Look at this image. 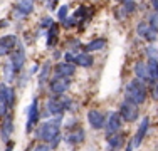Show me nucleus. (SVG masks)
<instances>
[{"instance_id": "nucleus-41", "label": "nucleus", "mask_w": 158, "mask_h": 151, "mask_svg": "<svg viewBox=\"0 0 158 151\" xmlns=\"http://www.w3.org/2000/svg\"><path fill=\"white\" fill-rule=\"evenodd\" d=\"M156 49H158V40H156Z\"/></svg>"}, {"instance_id": "nucleus-1", "label": "nucleus", "mask_w": 158, "mask_h": 151, "mask_svg": "<svg viewBox=\"0 0 158 151\" xmlns=\"http://www.w3.org/2000/svg\"><path fill=\"white\" fill-rule=\"evenodd\" d=\"M62 121L64 116H56L44 123H39L32 133L35 141L46 143L51 146V149H57V146L62 143Z\"/></svg>"}, {"instance_id": "nucleus-7", "label": "nucleus", "mask_w": 158, "mask_h": 151, "mask_svg": "<svg viewBox=\"0 0 158 151\" xmlns=\"http://www.w3.org/2000/svg\"><path fill=\"white\" fill-rule=\"evenodd\" d=\"M71 89V79L67 77H51L49 79V91L52 96H64Z\"/></svg>"}, {"instance_id": "nucleus-37", "label": "nucleus", "mask_w": 158, "mask_h": 151, "mask_svg": "<svg viewBox=\"0 0 158 151\" xmlns=\"http://www.w3.org/2000/svg\"><path fill=\"white\" fill-rule=\"evenodd\" d=\"M133 148H135V146H133V141L130 139V141L126 143V146H125V149H123V151H133Z\"/></svg>"}, {"instance_id": "nucleus-13", "label": "nucleus", "mask_w": 158, "mask_h": 151, "mask_svg": "<svg viewBox=\"0 0 158 151\" xmlns=\"http://www.w3.org/2000/svg\"><path fill=\"white\" fill-rule=\"evenodd\" d=\"M150 124H152V123H150V116H143L141 121H140V124H138L136 133H135L133 138H131L135 148H138V146L143 143V139L146 138V134H148V131H150Z\"/></svg>"}, {"instance_id": "nucleus-11", "label": "nucleus", "mask_w": 158, "mask_h": 151, "mask_svg": "<svg viewBox=\"0 0 158 151\" xmlns=\"http://www.w3.org/2000/svg\"><path fill=\"white\" fill-rule=\"evenodd\" d=\"M19 44L17 35L14 34H7V35L0 37V57H5V55H10L14 51H15Z\"/></svg>"}, {"instance_id": "nucleus-12", "label": "nucleus", "mask_w": 158, "mask_h": 151, "mask_svg": "<svg viewBox=\"0 0 158 151\" xmlns=\"http://www.w3.org/2000/svg\"><path fill=\"white\" fill-rule=\"evenodd\" d=\"M25 47L22 45L20 42L17 44V47H15V51L10 54V57H9V60H10V64L14 66V69L17 71L19 74L22 72V69H24V64H25Z\"/></svg>"}, {"instance_id": "nucleus-36", "label": "nucleus", "mask_w": 158, "mask_h": 151, "mask_svg": "<svg viewBox=\"0 0 158 151\" xmlns=\"http://www.w3.org/2000/svg\"><path fill=\"white\" fill-rule=\"evenodd\" d=\"M14 146H15V143H14V141H9V143H7V146H5V149H3V151H14Z\"/></svg>"}, {"instance_id": "nucleus-31", "label": "nucleus", "mask_w": 158, "mask_h": 151, "mask_svg": "<svg viewBox=\"0 0 158 151\" xmlns=\"http://www.w3.org/2000/svg\"><path fill=\"white\" fill-rule=\"evenodd\" d=\"M146 22L152 25V29H155L156 32H158V14H156V12L150 14V15H148V20H146Z\"/></svg>"}, {"instance_id": "nucleus-3", "label": "nucleus", "mask_w": 158, "mask_h": 151, "mask_svg": "<svg viewBox=\"0 0 158 151\" xmlns=\"http://www.w3.org/2000/svg\"><path fill=\"white\" fill-rule=\"evenodd\" d=\"M25 114H27V123H25V133H27V134H32V133H34V129H35V126L40 123V118H42V114H40L39 99H37V97H34L32 103L27 106V111H25Z\"/></svg>"}, {"instance_id": "nucleus-15", "label": "nucleus", "mask_w": 158, "mask_h": 151, "mask_svg": "<svg viewBox=\"0 0 158 151\" xmlns=\"http://www.w3.org/2000/svg\"><path fill=\"white\" fill-rule=\"evenodd\" d=\"M126 134L125 133H113V134H106V145L111 151H119V149H125L126 146Z\"/></svg>"}, {"instance_id": "nucleus-25", "label": "nucleus", "mask_w": 158, "mask_h": 151, "mask_svg": "<svg viewBox=\"0 0 158 151\" xmlns=\"http://www.w3.org/2000/svg\"><path fill=\"white\" fill-rule=\"evenodd\" d=\"M67 51L73 52V54H77V52H81L82 45H81V40L76 39V37H71V39H67Z\"/></svg>"}, {"instance_id": "nucleus-19", "label": "nucleus", "mask_w": 158, "mask_h": 151, "mask_svg": "<svg viewBox=\"0 0 158 151\" xmlns=\"http://www.w3.org/2000/svg\"><path fill=\"white\" fill-rule=\"evenodd\" d=\"M93 64H94V57H93V54H89V52H77L76 55H74V66L76 67H84V69H88V67H93Z\"/></svg>"}, {"instance_id": "nucleus-6", "label": "nucleus", "mask_w": 158, "mask_h": 151, "mask_svg": "<svg viewBox=\"0 0 158 151\" xmlns=\"http://www.w3.org/2000/svg\"><path fill=\"white\" fill-rule=\"evenodd\" d=\"M34 9H35V2H34V0H17L15 7H14L12 17L17 18V20L27 18L29 15L34 12Z\"/></svg>"}, {"instance_id": "nucleus-32", "label": "nucleus", "mask_w": 158, "mask_h": 151, "mask_svg": "<svg viewBox=\"0 0 158 151\" xmlns=\"http://www.w3.org/2000/svg\"><path fill=\"white\" fill-rule=\"evenodd\" d=\"M31 151H52L51 149V146L46 145V143H39V141H35V145L32 146V149Z\"/></svg>"}, {"instance_id": "nucleus-29", "label": "nucleus", "mask_w": 158, "mask_h": 151, "mask_svg": "<svg viewBox=\"0 0 158 151\" xmlns=\"http://www.w3.org/2000/svg\"><path fill=\"white\" fill-rule=\"evenodd\" d=\"M148 97H152L153 101H158V84L153 81L148 84Z\"/></svg>"}, {"instance_id": "nucleus-39", "label": "nucleus", "mask_w": 158, "mask_h": 151, "mask_svg": "<svg viewBox=\"0 0 158 151\" xmlns=\"http://www.w3.org/2000/svg\"><path fill=\"white\" fill-rule=\"evenodd\" d=\"M7 25H9V20H0V29L7 27Z\"/></svg>"}, {"instance_id": "nucleus-5", "label": "nucleus", "mask_w": 158, "mask_h": 151, "mask_svg": "<svg viewBox=\"0 0 158 151\" xmlns=\"http://www.w3.org/2000/svg\"><path fill=\"white\" fill-rule=\"evenodd\" d=\"M84 139H86V133H84V129L79 126V123L74 124V126L66 128V133L62 134V141L66 143V145H71V146L82 145Z\"/></svg>"}, {"instance_id": "nucleus-9", "label": "nucleus", "mask_w": 158, "mask_h": 151, "mask_svg": "<svg viewBox=\"0 0 158 151\" xmlns=\"http://www.w3.org/2000/svg\"><path fill=\"white\" fill-rule=\"evenodd\" d=\"M123 118L119 116L118 111H110L106 114V124H104V133L113 134V133H119L123 128Z\"/></svg>"}, {"instance_id": "nucleus-33", "label": "nucleus", "mask_w": 158, "mask_h": 151, "mask_svg": "<svg viewBox=\"0 0 158 151\" xmlns=\"http://www.w3.org/2000/svg\"><path fill=\"white\" fill-rule=\"evenodd\" d=\"M76 24H77V20H76V18H74V15H69V17H67L66 20L62 22V25H64V27H66V29H71V27H74V25H76Z\"/></svg>"}, {"instance_id": "nucleus-27", "label": "nucleus", "mask_w": 158, "mask_h": 151, "mask_svg": "<svg viewBox=\"0 0 158 151\" xmlns=\"http://www.w3.org/2000/svg\"><path fill=\"white\" fill-rule=\"evenodd\" d=\"M145 54H146V59H158V49H156V44H148V45H146Z\"/></svg>"}, {"instance_id": "nucleus-22", "label": "nucleus", "mask_w": 158, "mask_h": 151, "mask_svg": "<svg viewBox=\"0 0 158 151\" xmlns=\"http://www.w3.org/2000/svg\"><path fill=\"white\" fill-rule=\"evenodd\" d=\"M104 47H106V39H103V37H98V39L89 40V42L84 45V52L93 54V52H96V51H103Z\"/></svg>"}, {"instance_id": "nucleus-14", "label": "nucleus", "mask_w": 158, "mask_h": 151, "mask_svg": "<svg viewBox=\"0 0 158 151\" xmlns=\"http://www.w3.org/2000/svg\"><path fill=\"white\" fill-rule=\"evenodd\" d=\"M14 129H15L14 128V114L10 112L3 119H0V138H2V141L9 143L14 134Z\"/></svg>"}, {"instance_id": "nucleus-40", "label": "nucleus", "mask_w": 158, "mask_h": 151, "mask_svg": "<svg viewBox=\"0 0 158 151\" xmlns=\"http://www.w3.org/2000/svg\"><path fill=\"white\" fill-rule=\"evenodd\" d=\"M46 2H49V3H51V2H57V0H46Z\"/></svg>"}, {"instance_id": "nucleus-16", "label": "nucleus", "mask_w": 158, "mask_h": 151, "mask_svg": "<svg viewBox=\"0 0 158 151\" xmlns=\"http://www.w3.org/2000/svg\"><path fill=\"white\" fill-rule=\"evenodd\" d=\"M133 72H135V77L140 79V81L146 82V84H150L152 82V77H150V69H148V64H146V60H136V62L133 64Z\"/></svg>"}, {"instance_id": "nucleus-34", "label": "nucleus", "mask_w": 158, "mask_h": 151, "mask_svg": "<svg viewBox=\"0 0 158 151\" xmlns=\"http://www.w3.org/2000/svg\"><path fill=\"white\" fill-rule=\"evenodd\" d=\"M114 15H116V18H126L128 12L123 9V5H119V7H116V9H114Z\"/></svg>"}, {"instance_id": "nucleus-2", "label": "nucleus", "mask_w": 158, "mask_h": 151, "mask_svg": "<svg viewBox=\"0 0 158 151\" xmlns=\"http://www.w3.org/2000/svg\"><path fill=\"white\" fill-rule=\"evenodd\" d=\"M125 99L131 101L136 106L146 104V101H148V84L136 77L128 81V84L125 88Z\"/></svg>"}, {"instance_id": "nucleus-17", "label": "nucleus", "mask_w": 158, "mask_h": 151, "mask_svg": "<svg viewBox=\"0 0 158 151\" xmlns=\"http://www.w3.org/2000/svg\"><path fill=\"white\" fill-rule=\"evenodd\" d=\"M52 72H54V77H67V79H71L74 74H76V66L62 60V62L56 64Z\"/></svg>"}, {"instance_id": "nucleus-20", "label": "nucleus", "mask_w": 158, "mask_h": 151, "mask_svg": "<svg viewBox=\"0 0 158 151\" xmlns=\"http://www.w3.org/2000/svg\"><path fill=\"white\" fill-rule=\"evenodd\" d=\"M46 37H47V40H46L47 49H54L56 45H57V40H59V24L57 22H54V24L47 29Z\"/></svg>"}, {"instance_id": "nucleus-21", "label": "nucleus", "mask_w": 158, "mask_h": 151, "mask_svg": "<svg viewBox=\"0 0 158 151\" xmlns=\"http://www.w3.org/2000/svg\"><path fill=\"white\" fill-rule=\"evenodd\" d=\"M3 81H5V84H14L15 82V79H17V76H19V72L15 69H14V66L10 64V60H7L5 64H3Z\"/></svg>"}, {"instance_id": "nucleus-35", "label": "nucleus", "mask_w": 158, "mask_h": 151, "mask_svg": "<svg viewBox=\"0 0 158 151\" xmlns=\"http://www.w3.org/2000/svg\"><path fill=\"white\" fill-rule=\"evenodd\" d=\"M52 24H54V20H52V17H46V18H44V20L39 24V27H40V29H49Z\"/></svg>"}, {"instance_id": "nucleus-10", "label": "nucleus", "mask_w": 158, "mask_h": 151, "mask_svg": "<svg viewBox=\"0 0 158 151\" xmlns=\"http://www.w3.org/2000/svg\"><path fill=\"white\" fill-rule=\"evenodd\" d=\"M136 34H138V37L145 39L146 42H150V44H153L158 40V32L155 29H152V25L146 20H141L136 24Z\"/></svg>"}, {"instance_id": "nucleus-43", "label": "nucleus", "mask_w": 158, "mask_h": 151, "mask_svg": "<svg viewBox=\"0 0 158 151\" xmlns=\"http://www.w3.org/2000/svg\"><path fill=\"white\" fill-rule=\"evenodd\" d=\"M156 112H158V111H156Z\"/></svg>"}, {"instance_id": "nucleus-26", "label": "nucleus", "mask_w": 158, "mask_h": 151, "mask_svg": "<svg viewBox=\"0 0 158 151\" xmlns=\"http://www.w3.org/2000/svg\"><path fill=\"white\" fill-rule=\"evenodd\" d=\"M10 108H9V104H7V101H5V97H3V94L0 92V119H3L7 114H10Z\"/></svg>"}, {"instance_id": "nucleus-8", "label": "nucleus", "mask_w": 158, "mask_h": 151, "mask_svg": "<svg viewBox=\"0 0 158 151\" xmlns=\"http://www.w3.org/2000/svg\"><path fill=\"white\" fill-rule=\"evenodd\" d=\"M86 119H88V124L91 126V129L101 131L104 129V124H106V112L101 111V109H89Z\"/></svg>"}, {"instance_id": "nucleus-42", "label": "nucleus", "mask_w": 158, "mask_h": 151, "mask_svg": "<svg viewBox=\"0 0 158 151\" xmlns=\"http://www.w3.org/2000/svg\"><path fill=\"white\" fill-rule=\"evenodd\" d=\"M116 2H121V0H116Z\"/></svg>"}, {"instance_id": "nucleus-18", "label": "nucleus", "mask_w": 158, "mask_h": 151, "mask_svg": "<svg viewBox=\"0 0 158 151\" xmlns=\"http://www.w3.org/2000/svg\"><path fill=\"white\" fill-rule=\"evenodd\" d=\"M0 92L3 94V97H5L7 104H9L10 111H12L14 108H15V103H17V92H15V88L14 86H9V84H0Z\"/></svg>"}, {"instance_id": "nucleus-4", "label": "nucleus", "mask_w": 158, "mask_h": 151, "mask_svg": "<svg viewBox=\"0 0 158 151\" xmlns=\"http://www.w3.org/2000/svg\"><path fill=\"white\" fill-rule=\"evenodd\" d=\"M118 112H119V116L123 118L125 123L133 124V123H136V121H138V118H140V106L133 104L131 101L123 99L121 103H119Z\"/></svg>"}, {"instance_id": "nucleus-24", "label": "nucleus", "mask_w": 158, "mask_h": 151, "mask_svg": "<svg viewBox=\"0 0 158 151\" xmlns=\"http://www.w3.org/2000/svg\"><path fill=\"white\" fill-rule=\"evenodd\" d=\"M146 64H148L150 69V77L152 81H158V59H146Z\"/></svg>"}, {"instance_id": "nucleus-30", "label": "nucleus", "mask_w": 158, "mask_h": 151, "mask_svg": "<svg viewBox=\"0 0 158 151\" xmlns=\"http://www.w3.org/2000/svg\"><path fill=\"white\" fill-rule=\"evenodd\" d=\"M67 17H69V5H66V3H64V5H61L57 9V18L61 22H64Z\"/></svg>"}, {"instance_id": "nucleus-28", "label": "nucleus", "mask_w": 158, "mask_h": 151, "mask_svg": "<svg viewBox=\"0 0 158 151\" xmlns=\"http://www.w3.org/2000/svg\"><path fill=\"white\" fill-rule=\"evenodd\" d=\"M121 5L128 12V15H130V14H133L135 10H136V0H121Z\"/></svg>"}, {"instance_id": "nucleus-38", "label": "nucleus", "mask_w": 158, "mask_h": 151, "mask_svg": "<svg viewBox=\"0 0 158 151\" xmlns=\"http://www.w3.org/2000/svg\"><path fill=\"white\" fill-rule=\"evenodd\" d=\"M152 2V7H153V12L158 14V0H150Z\"/></svg>"}, {"instance_id": "nucleus-23", "label": "nucleus", "mask_w": 158, "mask_h": 151, "mask_svg": "<svg viewBox=\"0 0 158 151\" xmlns=\"http://www.w3.org/2000/svg\"><path fill=\"white\" fill-rule=\"evenodd\" d=\"M51 72H52V69H51V60H46V62L42 64V67H40V71H39V77H37L39 88H42V86L49 81V77H51Z\"/></svg>"}]
</instances>
